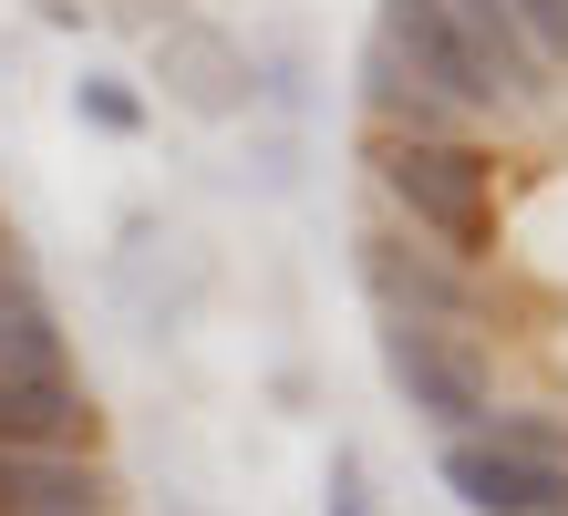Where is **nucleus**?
<instances>
[{"label": "nucleus", "mask_w": 568, "mask_h": 516, "mask_svg": "<svg viewBox=\"0 0 568 516\" xmlns=\"http://www.w3.org/2000/svg\"><path fill=\"white\" fill-rule=\"evenodd\" d=\"M373 176L445 259H496V155L486 145H424V134H373Z\"/></svg>", "instance_id": "f257e3e1"}, {"label": "nucleus", "mask_w": 568, "mask_h": 516, "mask_svg": "<svg viewBox=\"0 0 568 516\" xmlns=\"http://www.w3.org/2000/svg\"><path fill=\"white\" fill-rule=\"evenodd\" d=\"M383 372H393V393H404L434 434H476L486 413H496V383H486V352L465 331H424V321H393L383 331Z\"/></svg>", "instance_id": "f03ea898"}, {"label": "nucleus", "mask_w": 568, "mask_h": 516, "mask_svg": "<svg viewBox=\"0 0 568 516\" xmlns=\"http://www.w3.org/2000/svg\"><path fill=\"white\" fill-rule=\"evenodd\" d=\"M362 290H373L393 321H424V331L476 321V280H465V269H445V259H424L414 237H393V227L362 237Z\"/></svg>", "instance_id": "7ed1b4c3"}, {"label": "nucleus", "mask_w": 568, "mask_h": 516, "mask_svg": "<svg viewBox=\"0 0 568 516\" xmlns=\"http://www.w3.org/2000/svg\"><path fill=\"white\" fill-rule=\"evenodd\" d=\"M373 42H393V52H404L434 93L455 103V114H496V83H486V62L465 52V31L445 21V0H383Z\"/></svg>", "instance_id": "20e7f679"}, {"label": "nucleus", "mask_w": 568, "mask_h": 516, "mask_svg": "<svg viewBox=\"0 0 568 516\" xmlns=\"http://www.w3.org/2000/svg\"><path fill=\"white\" fill-rule=\"evenodd\" d=\"M93 393L73 372H11L0 383V455H93Z\"/></svg>", "instance_id": "39448f33"}, {"label": "nucleus", "mask_w": 568, "mask_h": 516, "mask_svg": "<svg viewBox=\"0 0 568 516\" xmlns=\"http://www.w3.org/2000/svg\"><path fill=\"white\" fill-rule=\"evenodd\" d=\"M155 73L186 114H239L248 103V52L207 21H155Z\"/></svg>", "instance_id": "423d86ee"}, {"label": "nucleus", "mask_w": 568, "mask_h": 516, "mask_svg": "<svg viewBox=\"0 0 568 516\" xmlns=\"http://www.w3.org/2000/svg\"><path fill=\"white\" fill-rule=\"evenodd\" d=\"M445 486L465 516H568V475L558 465H517V455H486L476 434L445 444Z\"/></svg>", "instance_id": "0eeeda50"}, {"label": "nucleus", "mask_w": 568, "mask_h": 516, "mask_svg": "<svg viewBox=\"0 0 568 516\" xmlns=\"http://www.w3.org/2000/svg\"><path fill=\"white\" fill-rule=\"evenodd\" d=\"M362 114H373L383 134H424V145H465V124H476V114H455V103L434 93L393 42L362 52Z\"/></svg>", "instance_id": "6e6552de"}, {"label": "nucleus", "mask_w": 568, "mask_h": 516, "mask_svg": "<svg viewBox=\"0 0 568 516\" xmlns=\"http://www.w3.org/2000/svg\"><path fill=\"white\" fill-rule=\"evenodd\" d=\"M445 21L465 31V52L486 62L496 103H548V73H538V52L517 42V11H507V0H445Z\"/></svg>", "instance_id": "1a4fd4ad"}, {"label": "nucleus", "mask_w": 568, "mask_h": 516, "mask_svg": "<svg viewBox=\"0 0 568 516\" xmlns=\"http://www.w3.org/2000/svg\"><path fill=\"white\" fill-rule=\"evenodd\" d=\"M11 372H62V321L21 269H0V383Z\"/></svg>", "instance_id": "9d476101"}, {"label": "nucleus", "mask_w": 568, "mask_h": 516, "mask_svg": "<svg viewBox=\"0 0 568 516\" xmlns=\"http://www.w3.org/2000/svg\"><path fill=\"white\" fill-rule=\"evenodd\" d=\"M93 486H114L93 455H0V516L52 506V496H93Z\"/></svg>", "instance_id": "9b49d317"}, {"label": "nucleus", "mask_w": 568, "mask_h": 516, "mask_svg": "<svg viewBox=\"0 0 568 516\" xmlns=\"http://www.w3.org/2000/svg\"><path fill=\"white\" fill-rule=\"evenodd\" d=\"M476 444H486V455H517V465H558L568 475V413H486Z\"/></svg>", "instance_id": "f8f14e48"}, {"label": "nucleus", "mask_w": 568, "mask_h": 516, "mask_svg": "<svg viewBox=\"0 0 568 516\" xmlns=\"http://www.w3.org/2000/svg\"><path fill=\"white\" fill-rule=\"evenodd\" d=\"M517 11V42L538 52V73H568V0H507Z\"/></svg>", "instance_id": "ddd939ff"}, {"label": "nucleus", "mask_w": 568, "mask_h": 516, "mask_svg": "<svg viewBox=\"0 0 568 516\" xmlns=\"http://www.w3.org/2000/svg\"><path fill=\"white\" fill-rule=\"evenodd\" d=\"M73 103H83V124H104V134H145V103L124 93V83H104V73H93Z\"/></svg>", "instance_id": "4468645a"}, {"label": "nucleus", "mask_w": 568, "mask_h": 516, "mask_svg": "<svg viewBox=\"0 0 568 516\" xmlns=\"http://www.w3.org/2000/svg\"><path fill=\"white\" fill-rule=\"evenodd\" d=\"M21 516H114V486H93V496H52V506H21Z\"/></svg>", "instance_id": "2eb2a0df"}, {"label": "nucleus", "mask_w": 568, "mask_h": 516, "mask_svg": "<svg viewBox=\"0 0 568 516\" xmlns=\"http://www.w3.org/2000/svg\"><path fill=\"white\" fill-rule=\"evenodd\" d=\"M0 269H11V237H0Z\"/></svg>", "instance_id": "dca6fc26"}, {"label": "nucleus", "mask_w": 568, "mask_h": 516, "mask_svg": "<svg viewBox=\"0 0 568 516\" xmlns=\"http://www.w3.org/2000/svg\"><path fill=\"white\" fill-rule=\"evenodd\" d=\"M0 237H11V227H0Z\"/></svg>", "instance_id": "f3484780"}]
</instances>
